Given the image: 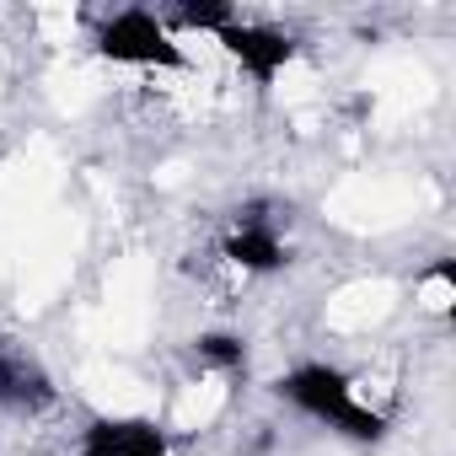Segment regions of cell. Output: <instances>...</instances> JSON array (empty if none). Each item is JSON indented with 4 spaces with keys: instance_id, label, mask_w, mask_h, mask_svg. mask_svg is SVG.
Here are the masks:
<instances>
[{
    "instance_id": "obj_1",
    "label": "cell",
    "mask_w": 456,
    "mask_h": 456,
    "mask_svg": "<svg viewBox=\"0 0 456 456\" xmlns=\"http://www.w3.org/2000/svg\"><path fill=\"white\" fill-rule=\"evenodd\" d=\"M274 392L285 397V403H296L301 413H312V419H322L328 429H338V435H349V440H365V445H376L381 435H387V413H376V408H365L360 397H354V381L338 370V365H322V360H306V365H296V370H285L280 381H274Z\"/></svg>"
},
{
    "instance_id": "obj_2",
    "label": "cell",
    "mask_w": 456,
    "mask_h": 456,
    "mask_svg": "<svg viewBox=\"0 0 456 456\" xmlns=\"http://www.w3.org/2000/svg\"><path fill=\"white\" fill-rule=\"evenodd\" d=\"M97 54L113 60V65H156V70H188V54L172 44L167 22L156 12H118L97 28Z\"/></svg>"
},
{
    "instance_id": "obj_3",
    "label": "cell",
    "mask_w": 456,
    "mask_h": 456,
    "mask_svg": "<svg viewBox=\"0 0 456 456\" xmlns=\"http://www.w3.org/2000/svg\"><path fill=\"white\" fill-rule=\"evenodd\" d=\"M215 44L232 54L258 86H269L296 54H301V44L290 38V33H280V28H264V22H232L225 33H215Z\"/></svg>"
},
{
    "instance_id": "obj_4",
    "label": "cell",
    "mask_w": 456,
    "mask_h": 456,
    "mask_svg": "<svg viewBox=\"0 0 456 456\" xmlns=\"http://www.w3.org/2000/svg\"><path fill=\"white\" fill-rule=\"evenodd\" d=\"M81 456H172V435L156 419H92L81 429Z\"/></svg>"
},
{
    "instance_id": "obj_5",
    "label": "cell",
    "mask_w": 456,
    "mask_h": 456,
    "mask_svg": "<svg viewBox=\"0 0 456 456\" xmlns=\"http://www.w3.org/2000/svg\"><path fill=\"white\" fill-rule=\"evenodd\" d=\"M225 258L242 264V269H253V274H274V269H285V264H290V248L269 232L258 215H248L237 232L225 237Z\"/></svg>"
},
{
    "instance_id": "obj_6",
    "label": "cell",
    "mask_w": 456,
    "mask_h": 456,
    "mask_svg": "<svg viewBox=\"0 0 456 456\" xmlns=\"http://www.w3.org/2000/svg\"><path fill=\"white\" fill-rule=\"evenodd\" d=\"M54 397V381L22 360V354H0V403H12V408H38Z\"/></svg>"
},
{
    "instance_id": "obj_7",
    "label": "cell",
    "mask_w": 456,
    "mask_h": 456,
    "mask_svg": "<svg viewBox=\"0 0 456 456\" xmlns=\"http://www.w3.org/2000/svg\"><path fill=\"white\" fill-rule=\"evenodd\" d=\"M167 33L183 28V33H225L237 22V12L225 6V0H183V6H172V17H161Z\"/></svg>"
},
{
    "instance_id": "obj_8",
    "label": "cell",
    "mask_w": 456,
    "mask_h": 456,
    "mask_svg": "<svg viewBox=\"0 0 456 456\" xmlns=\"http://www.w3.org/2000/svg\"><path fill=\"white\" fill-rule=\"evenodd\" d=\"M193 354L204 365H215V370H242L248 365V344L237 333H199L193 338Z\"/></svg>"
}]
</instances>
